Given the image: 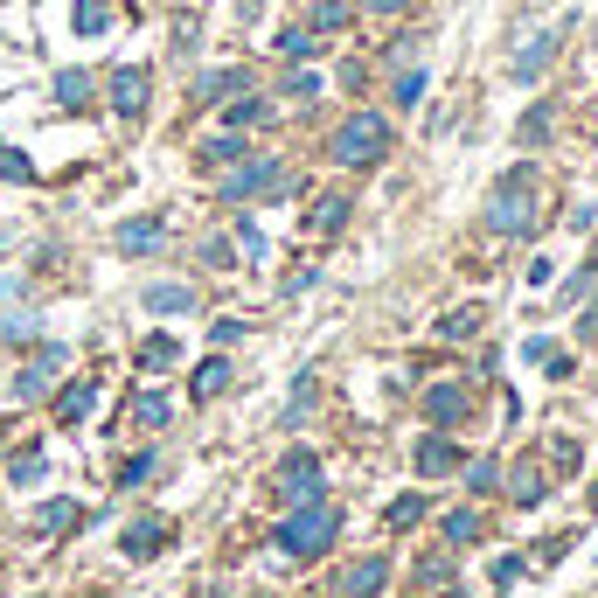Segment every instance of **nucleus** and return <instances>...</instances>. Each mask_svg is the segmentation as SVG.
Here are the masks:
<instances>
[{"label": "nucleus", "instance_id": "1", "mask_svg": "<svg viewBox=\"0 0 598 598\" xmlns=\"http://www.w3.org/2000/svg\"><path fill=\"white\" fill-rule=\"evenodd\" d=\"M334 536H341V515H334L327 501H306L299 515H286V522H279V536H272V543H279L286 557H320Z\"/></svg>", "mask_w": 598, "mask_h": 598}, {"label": "nucleus", "instance_id": "2", "mask_svg": "<svg viewBox=\"0 0 598 598\" xmlns=\"http://www.w3.org/2000/svg\"><path fill=\"white\" fill-rule=\"evenodd\" d=\"M529 188H536V167H508V174L494 181V230H501V237H529V230H536Z\"/></svg>", "mask_w": 598, "mask_h": 598}, {"label": "nucleus", "instance_id": "3", "mask_svg": "<svg viewBox=\"0 0 598 598\" xmlns=\"http://www.w3.org/2000/svg\"><path fill=\"white\" fill-rule=\"evenodd\" d=\"M390 153V126H383V112H355L334 140H327V160H341V167H369V160H383Z\"/></svg>", "mask_w": 598, "mask_h": 598}, {"label": "nucleus", "instance_id": "4", "mask_svg": "<svg viewBox=\"0 0 598 598\" xmlns=\"http://www.w3.org/2000/svg\"><path fill=\"white\" fill-rule=\"evenodd\" d=\"M258 188H293V174H286L279 160H251V167H237V174L223 181L230 202H244V195H258Z\"/></svg>", "mask_w": 598, "mask_h": 598}, {"label": "nucleus", "instance_id": "5", "mask_svg": "<svg viewBox=\"0 0 598 598\" xmlns=\"http://www.w3.org/2000/svg\"><path fill=\"white\" fill-rule=\"evenodd\" d=\"M279 494H286V501H320V459H313V452H286Z\"/></svg>", "mask_w": 598, "mask_h": 598}, {"label": "nucleus", "instance_id": "6", "mask_svg": "<svg viewBox=\"0 0 598 598\" xmlns=\"http://www.w3.org/2000/svg\"><path fill=\"white\" fill-rule=\"evenodd\" d=\"M56 369H63V348H42V355H35V362H28L21 376H14V397H42Z\"/></svg>", "mask_w": 598, "mask_h": 598}, {"label": "nucleus", "instance_id": "7", "mask_svg": "<svg viewBox=\"0 0 598 598\" xmlns=\"http://www.w3.org/2000/svg\"><path fill=\"white\" fill-rule=\"evenodd\" d=\"M383 578H390V557H362V564L341 578V598H369V592H383Z\"/></svg>", "mask_w": 598, "mask_h": 598}, {"label": "nucleus", "instance_id": "8", "mask_svg": "<svg viewBox=\"0 0 598 598\" xmlns=\"http://www.w3.org/2000/svg\"><path fill=\"white\" fill-rule=\"evenodd\" d=\"M174 543V522H133L126 529V557H160Z\"/></svg>", "mask_w": 598, "mask_h": 598}, {"label": "nucleus", "instance_id": "9", "mask_svg": "<svg viewBox=\"0 0 598 598\" xmlns=\"http://www.w3.org/2000/svg\"><path fill=\"white\" fill-rule=\"evenodd\" d=\"M112 105H119L126 119H140V112H147V70H119V77H112Z\"/></svg>", "mask_w": 598, "mask_h": 598}, {"label": "nucleus", "instance_id": "10", "mask_svg": "<svg viewBox=\"0 0 598 598\" xmlns=\"http://www.w3.org/2000/svg\"><path fill=\"white\" fill-rule=\"evenodd\" d=\"M425 411H432V425H459V418H466V390L432 383V390H425Z\"/></svg>", "mask_w": 598, "mask_h": 598}, {"label": "nucleus", "instance_id": "11", "mask_svg": "<svg viewBox=\"0 0 598 598\" xmlns=\"http://www.w3.org/2000/svg\"><path fill=\"white\" fill-rule=\"evenodd\" d=\"M91 404H98V383H70V390L56 397V425H77Z\"/></svg>", "mask_w": 598, "mask_h": 598}, {"label": "nucleus", "instance_id": "12", "mask_svg": "<svg viewBox=\"0 0 598 598\" xmlns=\"http://www.w3.org/2000/svg\"><path fill=\"white\" fill-rule=\"evenodd\" d=\"M160 237H167V230H160L153 216H140V223H119V251H160Z\"/></svg>", "mask_w": 598, "mask_h": 598}, {"label": "nucleus", "instance_id": "13", "mask_svg": "<svg viewBox=\"0 0 598 598\" xmlns=\"http://www.w3.org/2000/svg\"><path fill=\"white\" fill-rule=\"evenodd\" d=\"M550 56H557V35H529V49L515 56V77H536V70H543Z\"/></svg>", "mask_w": 598, "mask_h": 598}, {"label": "nucleus", "instance_id": "14", "mask_svg": "<svg viewBox=\"0 0 598 598\" xmlns=\"http://www.w3.org/2000/svg\"><path fill=\"white\" fill-rule=\"evenodd\" d=\"M35 522H42V529H49V536H70V529H77V522H84V508H77V501H49V508H42V515H35Z\"/></svg>", "mask_w": 598, "mask_h": 598}, {"label": "nucleus", "instance_id": "15", "mask_svg": "<svg viewBox=\"0 0 598 598\" xmlns=\"http://www.w3.org/2000/svg\"><path fill=\"white\" fill-rule=\"evenodd\" d=\"M452 466H459L452 439H425V446H418V473H452Z\"/></svg>", "mask_w": 598, "mask_h": 598}, {"label": "nucleus", "instance_id": "16", "mask_svg": "<svg viewBox=\"0 0 598 598\" xmlns=\"http://www.w3.org/2000/svg\"><path fill=\"white\" fill-rule=\"evenodd\" d=\"M216 390H230V362H223V355H209V362L195 369V397H216Z\"/></svg>", "mask_w": 598, "mask_h": 598}, {"label": "nucleus", "instance_id": "17", "mask_svg": "<svg viewBox=\"0 0 598 598\" xmlns=\"http://www.w3.org/2000/svg\"><path fill=\"white\" fill-rule=\"evenodd\" d=\"M147 306H153V313H188L195 293H188V286H147Z\"/></svg>", "mask_w": 598, "mask_h": 598}, {"label": "nucleus", "instance_id": "18", "mask_svg": "<svg viewBox=\"0 0 598 598\" xmlns=\"http://www.w3.org/2000/svg\"><path fill=\"white\" fill-rule=\"evenodd\" d=\"M174 355H181V348H174L167 334H153L147 348H140V369H147V376H160V369H174Z\"/></svg>", "mask_w": 598, "mask_h": 598}, {"label": "nucleus", "instance_id": "19", "mask_svg": "<svg viewBox=\"0 0 598 598\" xmlns=\"http://www.w3.org/2000/svg\"><path fill=\"white\" fill-rule=\"evenodd\" d=\"M133 418H140V425H147V432H160V425H167V418H174V404H167V397H140V404H133Z\"/></svg>", "mask_w": 598, "mask_h": 598}, {"label": "nucleus", "instance_id": "20", "mask_svg": "<svg viewBox=\"0 0 598 598\" xmlns=\"http://www.w3.org/2000/svg\"><path fill=\"white\" fill-rule=\"evenodd\" d=\"M84 98H91V77L84 70H63L56 77V105H84Z\"/></svg>", "mask_w": 598, "mask_h": 598}, {"label": "nucleus", "instance_id": "21", "mask_svg": "<svg viewBox=\"0 0 598 598\" xmlns=\"http://www.w3.org/2000/svg\"><path fill=\"white\" fill-rule=\"evenodd\" d=\"M446 543H480V515H473V508L446 515Z\"/></svg>", "mask_w": 598, "mask_h": 598}, {"label": "nucleus", "instance_id": "22", "mask_svg": "<svg viewBox=\"0 0 598 598\" xmlns=\"http://www.w3.org/2000/svg\"><path fill=\"white\" fill-rule=\"evenodd\" d=\"M341 223H348V202H341V195L313 202V230H341Z\"/></svg>", "mask_w": 598, "mask_h": 598}, {"label": "nucleus", "instance_id": "23", "mask_svg": "<svg viewBox=\"0 0 598 598\" xmlns=\"http://www.w3.org/2000/svg\"><path fill=\"white\" fill-rule=\"evenodd\" d=\"M230 91H244V70H216V77H202V98H230Z\"/></svg>", "mask_w": 598, "mask_h": 598}, {"label": "nucleus", "instance_id": "24", "mask_svg": "<svg viewBox=\"0 0 598 598\" xmlns=\"http://www.w3.org/2000/svg\"><path fill=\"white\" fill-rule=\"evenodd\" d=\"M105 21H112V7H105V0H84V7H77V28H84V35H98Z\"/></svg>", "mask_w": 598, "mask_h": 598}, {"label": "nucleus", "instance_id": "25", "mask_svg": "<svg viewBox=\"0 0 598 598\" xmlns=\"http://www.w3.org/2000/svg\"><path fill=\"white\" fill-rule=\"evenodd\" d=\"M418 98H425V70H404V77H397V105H404V112H411V105H418Z\"/></svg>", "mask_w": 598, "mask_h": 598}, {"label": "nucleus", "instance_id": "26", "mask_svg": "<svg viewBox=\"0 0 598 598\" xmlns=\"http://www.w3.org/2000/svg\"><path fill=\"white\" fill-rule=\"evenodd\" d=\"M418 515H425V494H404V501H397V508H390V529H411V522H418Z\"/></svg>", "mask_w": 598, "mask_h": 598}, {"label": "nucleus", "instance_id": "27", "mask_svg": "<svg viewBox=\"0 0 598 598\" xmlns=\"http://www.w3.org/2000/svg\"><path fill=\"white\" fill-rule=\"evenodd\" d=\"M473 327H480V306H459V313H446V334H452V341H466Z\"/></svg>", "mask_w": 598, "mask_h": 598}, {"label": "nucleus", "instance_id": "28", "mask_svg": "<svg viewBox=\"0 0 598 598\" xmlns=\"http://www.w3.org/2000/svg\"><path fill=\"white\" fill-rule=\"evenodd\" d=\"M237 140H230V133H223V140H209V147H202V160H209V167H230V160H237Z\"/></svg>", "mask_w": 598, "mask_h": 598}, {"label": "nucleus", "instance_id": "29", "mask_svg": "<svg viewBox=\"0 0 598 598\" xmlns=\"http://www.w3.org/2000/svg\"><path fill=\"white\" fill-rule=\"evenodd\" d=\"M258 119H265V98H237L230 105V126H258Z\"/></svg>", "mask_w": 598, "mask_h": 598}, {"label": "nucleus", "instance_id": "30", "mask_svg": "<svg viewBox=\"0 0 598 598\" xmlns=\"http://www.w3.org/2000/svg\"><path fill=\"white\" fill-rule=\"evenodd\" d=\"M466 487H473V494H494V459H473V466H466Z\"/></svg>", "mask_w": 598, "mask_h": 598}, {"label": "nucleus", "instance_id": "31", "mask_svg": "<svg viewBox=\"0 0 598 598\" xmlns=\"http://www.w3.org/2000/svg\"><path fill=\"white\" fill-rule=\"evenodd\" d=\"M515 501H543V473H536V466L515 473Z\"/></svg>", "mask_w": 598, "mask_h": 598}, {"label": "nucleus", "instance_id": "32", "mask_svg": "<svg viewBox=\"0 0 598 598\" xmlns=\"http://www.w3.org/2000/svg\"><path fill=\"white\" fill-rule=\"evenodd\" d=\"M341 21H348L341 0H313V28H341Z\"/></svg>", "mask_w": 598, "mask_h": 598}, {"label": "nucleus", "instance_id": "33", "mask_svg": "<svg viewBox=\"0 0 598 598\" xmlns=\"http://www.w3.org/2000/svg\"><path fill=\"white\" fill-rule=\"evenodd\" d=\"M543 133H550V105H536V112H529V119H522V140H529V147H536V140H543Z\"/></svg>", "mask_w": 598, "mask_h": 598}, {"label": "nucleus", "instance_id": "34", "mask_svg": "<svg viewBox=\"0 0 598 598\" xmlns=\"http://www.w3.org/2000/svg\"><path fill=\"white\" fill-rule=\"evenodd\" d=\"M279 49H286V56H313V35H306V28H286Z\"/></svg>", "mask_w": 598, "mask_h": 598}, {"label": "nucleus", "instance_id": "35", "mask_svg": "<svg viewBox=\"0 0 598 598\" xmlns=\"http://www.w3.org/2000/svg\"><path fill=\"white\" fill-rule=\"evenodd\" d=\"M0 174H7V181H28V160H21L14 147H0Z\"/></svg>", "mask_w": 598, "mask_h": 598}, {"label": "nucleus", "instance_id": "36", "mask_svg": "<svg viewBox=\"0 0 598 598\" xmlns=\"http://www.w3.org/2000/svg\"><path fill=\"white\" fill-rule=\"evenodd\" d=\"M237 244H244L251 258H265V237H258V223H237Z\"/></svg>", "mask_w": 598, "mask_h": 598}, {"label": "nucleus", "instance_id": "37", "mask_svg": "<svg viewBox=\"0 0 598 598\" xmlns=\"http://www.w3.org/2000/svg\"><path fill=\"white\" fill-rule=\"evenodd\" d=\"M147 473H153V459L140 452V459H126V473H119V487H133V480H147Z\"/></svg>", "mask_w": 598, "mask_h": 598}, {"label": "nucleus", "instance_id": "38", "mask_svg": "<svg viewBox=\"0 0 598 598\" xmlns=\"http://www.w3.org/2000/svg\"><path fill=\"white\" fill-rule=\"evenodd\" d=\"M411 0H369V14H404Z\"/></svg>", "mask_w": 598, "mask_h": 598}, {"label": "nucleus", "instance_id": "39", "mask_svg": "<svg viewBox=\"0 0 598 598\" xmlns=\"http://www.w3.org/2000/svg\"><path fill=\"white\" fill-rule=\"evenodd\" d=\"M578 334H585V341L598 334V306H585V320H578Z\"/></svg>", "mask_w": 598, "mask_h": 598}, {"label": "nucleus", "instance_id": "40", "mask_svg": "<svg viewBox=\"0 0 598 598\" xmlns=\"http://www.w3.org/2000/svg\"><path fill=\"white\" fill-rule=\"evenodd\" d=\"M202 598H223V592H202Z\"/></svg>", "mask_w": 598, "mask_h": 598}, {"label": "nucleus", "instance_id": "41", "mask_svg": "<svg viewBox=\"0 0 598 598\" xmlns=\"http://www.w3.org/2000/svg\"><path fill=\"white\" fill-rule=\"evenodd\" d=\"M446 598H459V592H446Z\"/></svg>", "mask_w": 598, "mask_h": 598}, {"label": "nucleus", "instance_id": "42", "mask_svg": "<svg viewBox=\"0 0 598 598\" xmlns=\"http://www.w3.org/2000/svg\"><path fill=\"white\" fill-rule=\"evenodd\" d=\"M592 265H598V258H592Z\"/></svg>", "mask_w": 598, "mask_h": 598}]
</instances>
